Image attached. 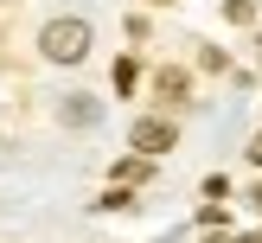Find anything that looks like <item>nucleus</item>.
<instances>
[{"instance_id":"obj_9","label":"nucleus","mask_w":262,"mask_h":243,"mask_svg":"<svg viewBox=\"0 0 262 243\" xmlns=\"http://www.w3.org/2000/svg\"><path fill=\"white\" fill-rule=\"evenodd\" d=\"M154 7H166V0H154Z\"/></svg>"},{"instance_id":"obj_5","label":"nucleus","mask_w":262,"mask_h":243,"mask_svg":"<svg viewBox=\"0 0 262 243\" xmlns=\"http://www.w3.org/2000/svg\"><path fill=\"white\" fill-rule=\"evenodd\" d=\"M115 179H122V186H141V179H147V160H122V166H115Z\"/></svg>"},{"instance_id":"obj_2","label":"nucleus","mask_w":262,"mask_h":243,"mask_svg":"<svg viewBox=\"0 0 262 243\" xmlns=\"http://www.w3.org/2000/svg\"><path fill=\"white\" fill-rule=\"evenodd\" d=\"M141 147V160H160L166 147H173V122H160V115H147V122H135V135H128Z\"/></svg>"},{"instance_id":"obj_4","label":"nucleus","mask_w":262,"mask_h":243,"mask_svg":"<svg viewBox=\"0 0 262 243\" xmlns=\"http://www.w3.org/2000/svg\"><path fill=\"white\" fill-rule=\"evenodd\" d=\"M154 90H160L166 102H179V96H186V71H173V64H166V71L154 77Z\"/></svg>"},{"instance_id":"obj_8","label":"nucleus","mask_w":262,"mask_h":243,"mask_svg":"<svg viewBox=\"0 0 262 243\" xmlns=\"http://www.w3.org/2000/svg\"><path fill=\"white\" fill-rule=\"evenodd\" d=\"M250 205H256V211H262V186H256V192H250Z\"/></svg>"},{"instance_id":"obj_7","label":"nucleus","mask_w":262,"mask_h":243,"mask_svg":"<svg viewBox=\"0 0 262 243\" xmlns=\"http://www.w3.org/2000/svg\"><path fill=\"white\" fill-rule=\"evenodd\" d=\"M250 160H256V166H262V135H256V141H250Z\"/></svg>"},{"instance_id":"obj_3","label":"nucleus","mask_w":262,"mask_h":243,"mask_svg":"<svg viewBox=\"0 0 262 243\" xmlns=\"http://www.w3.org/2000/svg\"><path fill=\"white\" fill-rule=\"evenodd\" d=\"M64 122H71V128H96L102 122V102L96 96H71V102H64Z\"/></svg>"},{"instance_id":"obj_1","label":"nucleus","mask_w":262,"mask_h":243,"mask_svg":"<svg viewBox=\"0 0 262 243\" xmlns=\"http://www.w3.org/2000/svg\"><path fill=\"white\" fill-rule=\"evenodd\" d=\"M38 51H45L51 64H83L90 58V26L83 19H51L45 32H38Z\"/></svg>"},{"instance_id":"obj_6","label":"nucleus","mask_w":262,"mask_h":243,"mask_svg":"<svg viewBox=\"0 0 262 243\" xmlns=\"http://www.w3.org/2000/svg\"><path fill=\"white\" fill-rule=\"evenodd\" d=\"M205 243H243V237H230V230H211V237H205Z\"/></svg>"}]
</instances>
